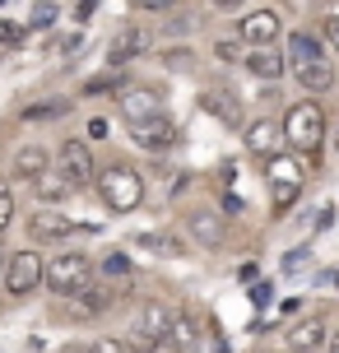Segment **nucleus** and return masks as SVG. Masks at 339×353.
I'll list each match as a JSON object with an SVG mask.
<instances>
[{
	"mask_svg": "<svg viewBox=\"0 0 339 353\" xmlns=\"http://www.w3.org/2000/svg\"><path fill=\"white\" fill-rule=\"evenodd\" d=\"M288 70L298 74V84L302 93H330L335 88V65H330V52H325V42L316 33H298L288 37Z\"/></svg>",
	"mask_w": 339,
	"mask_h": 353,
	"instance_id": "1",
	"label": "nucleus"
},
{
	"mask_svg": "<svg viewBox=\"0 0 339 353\" xmlns=\"http://www.w3.org/2000/svg\"><path fill=\"white\" fill-rule=\"evenodd\" d=\"M42 283L56 298H74L93 283V261L84 251H56L52 261H42Z\"/></svg>",
	"mask_w": 339,
	"mask_h": 353,
	"instance_id": "2",
	"label": "nucleus"
},
{
	"mask_svg": "<svg viewBox=\"0 0 339 353\" xmlns=\"http://www.w3.org/2000/svg\"><path fill=\"white\" fill-rule=\"evenodd\" d=\"M284 140H288V149L293 154H316L325 144V112H321V103H293L284 112Z\"/></svg>",
	"mask_w": 339,
	"mask_h": 353,
	"instance_id": "3",
	"label": "nucleus"
},
{
	"mask_svg": "<svg viewBox=\"0 0 339 353\" xmlns=\"http://www.w3.org/2000/svg\"><path fill=\"white\" fill-rule=\"evenodd\" d=\"M265 186H269V210L288 214L293 205H298L302 186H307L302 163L293 159V154H274V159H265Z\"/></svg>",
	"mask_w": 339,
	"mask_h": 353,
	"instance_id": "4",
	"label": "nucleus"
},
{
	"mask_svg": "<svg viewBox=\"0 0 339 353\" xmlns=\"http://www.w3.org/2000/svg\"><path fill=\"white\" fill-rule=\"evenodd\" d=\"M93 186H98V195H103V205H107L112 214H130V210L144 200L140 172H135V168H125V163H112V168H103V172L93 176Z\"/></svg>",
	"mask_w": 339,
	"mask_h": 353,
	"instance_id": "5",
	"label": "nucleus"
},
{
	"mask_svg": "<svg viewBox=\"0 0 339 353\" xmlns=\"http://www.w3.org/2000/svg\"><path fill=\"white\" fill-rule=\"evenodd\" d=\"M167 349L172 353H223V339L196 312H177L172 316V330H167Z\"/></svg>",
	"mask_w": 339,
	"mask_h": 353,
	"instance_id": "6",
	"label": "nucleus"
},
{
	"mask_svg": "<svg viewBox=\"0 0 339 353\" xmlns=\"http://www.w3.org/2000/svg\"><path fill=\"white\" fill-rule=\"evenodd\" d=\"M172 307H163V302H149L140 316H135V325H130V349L135 353H158L163 344H167V330H172Z\"/></svg>",
	"mask_w": 339,
	"mask_h": 353,
	"instance_id": "7",
	"label": "nucleus"
},
{
	"mask_svg": "<svg viewBox=\"0 0 339 353\" xmlns=\"http://www.w3.org/2000/svg\"><path fill=\"white\" fill-rule=\"evenodd\" d=\"M0 288H5L10 298H28L33 288H42V256H37V251H14V256H5Z\"/></svg>",
	"mask_w": 339,
	"mask_h": 353,
	"instance_id": "8",
	"label": "nucleus"
},
{
	"mask_svg": "<svg viewBox=\"0 0 339 353\" xmlns=\"http://www.w3.org/2000/svg\"><path fill=\"white\" fill-rule=\"evenodd\" d=\"M56 172L65 176L74 191H79V186H93L98 168H93L89 144H84V140H61V149H56Z\"/></svg>",
	"mask_w": 339,
	"mask_h": 353,
	"instance_id": "9",
	"label": "nucleus"
},
{
	"mask_svg": "<svg viewBox=\"0 0 339 353\" xmlns=\"http://www.w3.org/2000/svg\"><path fill=\"white\" fill-rule=\"evenodd\" d=\"M186 232H191V242L205 251H218L228 242V219L218 210H191L186 214Z\"/></svg>",
	"mask_w": 339,
	"mask_h": 353,
	"instance_id": "10",
	"label": "nucleus"
},
{
	"mask_svg": "<svg viewBox=\"0 0 339 353\" xmlns=\"http://www.w3.org/2000/svg\"><path fill=\"white\" fill-rule=\"evenodd\" d=\"M242 42L247 47H274L279 42V33H284V19L274 14V10H251L247 19H242Z\"/></svg>",
	"mask_w": 339,
	"mask_h": 353,
	"instance_id": "11",
	"label": "nucleus"
},
{
	"mask_svg": "<svg viewBox=\"0 0 339 353\" xmlns=\"http://www.w3.org/2000/svg\"><path fill=\"white\" fill-rule=\"evenodd\" d=\"M130 140L140 144L144 154H167L172 144H177V125H172V117L163 112V117H154V121H144L130 130Z\"/></svg>",
	"mask_w": 339,
	"mask_h": 353,
	"instance_id": "12",
	"label": "nucleus"
},
{
	"mask_svg": "<svg viewBox=\"0 0 339 353\" xmlns=\"http://www.w3.org/2000/svg\"><path fill=\"white\" fill-rule=\"evenodd\" d=\"M121 117H125L130 130L144 125V121H154V117H163L158 93H149V88H125V93H121Z\"/></svg>",
	"mask_w": 339,
	"mask_h": 353,
	"instance_id": "13",
	"label": "nucleus"
},
{
	"mask_svg": "<svg viewBox=\"0 0 339 353\" xmlns=\"http://www.w3.org/2000/svg\"><path fill=\"white\" fill-rule=\"evenodd\" d=\"M47 168H52V154H47V144H37V140L19 144L14 159H10V176H19V181H33V176H42Z\"/></svg>",
	"mask_w": 339,
	"mask_h": 353,
	"instance_id": "14",
	"label": "nucleus"
},
{
	"mask_svg": "<svg viewBox=\"0 0 339 353\" xmlns=\"http://www.w3.org/2000/svg\"><path fill=\"white\" fill-rule=\"evenodd\" d=\"M154 47V33L149 28H140V23H130V28H121L116 33V42H112V65H130L135 56H144Z\"/></svg>",
	"mask_w": 339,
	"mask_h": 353,
	"instance_id": "15",
	"label": "nucleus"
},
{
	"mask_svg": "<svg viewBox=\"0 0 339 353\" xmlns=\"http://www.w3.org/2000/svg\"><path fill=\"white\" fill-rule=\"evenodd\" d=\"M28 237L33 242H65V237H74V223L61 219L56 210H42V214H28Z\"/></svg>",
	"mask_w": 339,
	"mask_h": 353,
	"instance_id": "16",
	"label": "nucleus"
},
{
	"mask_svg": "<svg viewBox=\"0 0 339 353\" xmlns=\"http://www.w3.org/2000/svg\"><path fill=\"white\" fill-rule=\"evenodd\" d=\"M242 61H247V70L256 74V79H269V84H274V79L288 70V56L279 52V47H251Z\"/></svg>",
	"mask_w": 339,
	"mask_h": 353,
	"instance_id": "17",
	"label": "nucleus"
},
{
	"mask_svg": "<svg viewBox=\"0 0 339 353\" xmlns=\"http://www.w3.org/2000/svg\"><path fill=\"white\" fill-rule=\"evenodd\" d=\"M325 339H330V330H325V321H298V325H288V353H311V349H321Z\"/></svg>",
	"mask_w": 339,
	"mask_h": 353,
	"instance_id": "18",
	"label": "nucleus"
},
{
	"mask_svg": "<svg viewBox=\"0 0 339 353\" xmlns=\"http://www.w3.org/2000/svg\"><path fill=\"white\" fill-rule=\"evenodd\" d=\"M28 186H33V195H37V205H42V210H52V205H61V200H70V191H74L56 168H47L42 176H33Z\"/></svg>",
	"mask_w": 339,
	"mask_h": 353,
	"instance_id": "19",
	"label": "nucleus"
},
{
	"mask_svg": "<svg viewBox=\"0 0 339 353\" xmlns=\"http://www.w3.org/2000/svg\"><path fill=\"white\" fill-rule=\"evenodd\" d=\"M279 140H284V130L269 121V117L247 125V149L256 154V159H274V154H279Z\"/></svg>",
	"mask_w": 339,
	"mask_h": 353,
	"instance_id": "20",
	"label": "nucleus"
},
{
	"mask_svg": "<svg viewBox=\"0 0 339 353\" xmlns=\"http://www.w3.org/2000/svg\"><path fill=\"white\" fill-rule=\"evenodd\" d=\"M209 112H214L218 121H228V125L242 121V107H237V98H228V93H209Z\"/></svg>",
	"mask_w": 339,
	"mask_h": 353,
	"instance_id": "21",
	"label": "nucleus"
},
{
	"mask_svg": "<svg viewBox=\"0 0 339 353\" xmlns=\"http://www.w3.org/2000/svg\"><path fill=\"white\" fill-rule=\"evenodd\" d=\"M140 247H154L158 256H186V247H181L177 237H167V232H144Z\"/></svg>",
	"mask_w": 339,
	"mask_h": 353,
	"instance_id": "22",
	"label": "nucleus"
},
{
	"mask_svg": "<svg viewBox=\"0 0 339 353\" xmlns=\"http://www.w3.org/2000/svg\"><path fill=\"white\" fill-rule=\"evenodd\" d=\"M214 56L223 61V65H237L247 52H242V42H237V37H218V42H214Z\"/></svg>",
	"mask_w": 339,
	"mask_h": 353,
	"instance_id": "23",
	"label": "nucleus"
},
{
	"mask_svg": "<svg viewBox=\"0 0 339 353\" xmlns=\"http://www.w3.org/2000/svg\"><path fill=\"white\" fill-rule=\"evenodd\" d=\"M10 223H14V191L0 181V237L10 232Z\"/></svg>",
	"mask_w": 339,
	"mask_h": 353,
	"instance_id": "24",
	"label": "nucleus"
},
{
	"mask_svg": "<svg viewBox=\"0 0 339 353\" xmlns=\"http://www.w3.org/2000/svg\"><path fill=\"white\" fill-rule=\"evenodd\" d=\"M89 353H135L125 339H112V335H103V339H93L89 344Z\"/></svg>",
	"mask_w": 339,
	"mask_h": 353,
	"instance_id": "25",
	"label": "nucleus"
},
{
	"mask_svg": "<svg viewBox=\"0 0 339 353\" xmlns=\"http://www.w3.org/2000/svg\"><path fill=\"white\" fill-rule=\"evenodd\" d=\"M103 270H107L112 279H125V274H130V256H121V251H112L107 261H103Z\"/></svg>",
	"mask_w": 339,
	"mask_h": 353,
	"instance_id": "26",
	"label": "nucleus"
},
{
	"mask_svg": "<svg viewBox=\"0 0 339 353\" xmlns=\"http://www.w3.org/2000/svg\"><path fill=\"white\" fill-rule=\"evenodd\" d=\"M61 112H70V103H47V107H28L23 117H28V121H42V117H61Z\"/></svg>",
	"mask_w": 339,
	"mask_h": 353,
	"instance_id": "27",
	"label": "nucleus"
},
{
	"mask_svg": "<svg viewBox=\"0 0 339 353\" xmlns=\"http://www.w3.org/2000/svg\"><path fill=\"white\" fill-rule=\"evenodd\" d=\"M321 28H325V33H321V42H330V47L339 52V14H330V19L321 23Z\"/></svg>",
	"mask_w": 339,
	"mask_h": 353,
	"instance_id": "28",
	"label": "nucleus"
},
{
	"mask_svg": "<svg viewBox=\"0 0 339 353\" xmlns=\"http://www.w3.org/2000/svg\"><path fill=\"white\" fill-rule=\"evenodd\" d=\"M42 23H47V28L56 23V5H37L33 10V28H42Z\"/></svg>",
	"mask_w": 339,
	"mask_h": 353,
	"instance_id": "29",
	"label": "nucleus"
},
{
	"mask_svg": "<svg viewBox=\"0 0 339 353\" xmlns=\"http://www.w3.org/2000/svg\"><path fill=\"white\" fill-rule=\"evenodd\" d=\"M19 37H23V28H19V23H0V42H10V47H14Z\"/></svg>",
	"mask_w": 339,
	"mask_h": 353,
	"instance_id": "30",
	"label": "nucleus"
},
{
	"mask_svg": "<svg viewBox=\"0 0 339 353\" xmlns=\"http://www.w3.org/2000/svg\"><path fill=\"white\" fill-rule=\"evenodd\" d=\"M167 65H172V70H186V65H191V52H167Z\"/></svg>",
	"mask_w": 339,
	"mask_h": 353,
	"instance_id": "31",
	"label": "nucleus"
},
{
	"mask_svg": "<svg viewBox=\"0 0 339 353\" xmlns=\"http://www.w3.org/2000/svg\"><path fill=\"white\" fill-rule=\"evenodd\" d=\"M209 5H214V10H223V14H232V10H242L247 0H209Z\"/></svg>",
	"mask_w": 339,
	"mask_h": 353,
	"instance_id": "32",
	"label": "nucleus"
},
{
	"mask_svg": "<svg viewBox=\"0 0 339 353\" xmlns=\"http://www.w3.org/2000/svg\"><path fill=\"white\" fill-rule=\"evenodd\" d=\"M325 353H339V325L330 330V339H325Z\"/></svg>",
	"mask_w": 339,
	"mask_h": 353,
	"instance_id": "33",
	"label": "nucleus"
},
{
	"mask_svg": "<svg viewBox=\"0 0 339 353\" xmlns=\"http://www.w3.org/2000/svg\"><path fill=\"white\" fill-rule=\"evenodd\" d=\"M0 270H5V251H0Z\"/></svg>",
	"mask_w": 339,
	"mask_h": 353,
	"instance_id": "34",
	"label": "nucleus"
},
{
	"mask_svg": "<svg viewBox=\"0 0 339 353\" xmlns=\"http://www.w3.org/2000/svg\"><path fill=\"white\" fill-rule=\"evenodd\" d=\"M335 144H339V130H335Z\"/></svg>",
	"mask_w": 339,
	"mask_h": 353,
	"instance_id": "35",
	"label": "nucleus"
}]
</instances>
